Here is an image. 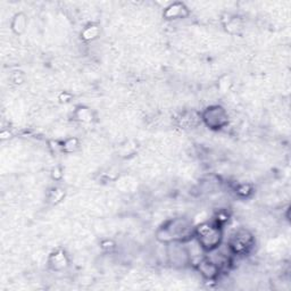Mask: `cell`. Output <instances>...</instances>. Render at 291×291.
Returning a JSON list of instances; mask_svg holds the SVG:
<instances>
[{
    "instance_id": "1",
    "label": "cell",
    "mask_w": 291,
    "mask_h": 291,
    "mask_svg": "<svg viewBox=\"0 0 291 291\" xmlns=\"http://www.w3.org/2000/svg\"><path fill=\"white\" fill-rule=\"evenodd\" d=\"M195 236L197 243L203 250L212 252L220 247L222 241V231L217 224L212 223H203L196 227Z\"/></svg>"
},
{
    "instance_id": "2",
    "label": "cell",
    "mask_w": 291,
    "mask_h": 291,
    "mask_svg": "<svg viewBox=\"0 0 291 291\" xmlns=\"http://www.w3.org/2000/svg\"><path fill=\"white\" fill-rule=\"evenodd\" d=\"M203 119L210 129H221L227 123V114L220 106H213L205 111Z\"/></svg>"
},
{
    "instance_id": "3",
    "label": "cell",
    "mask_w": 291,
    "mask_h": 291,
    "mask_svg": "<svg viewBox=\"0 0 291 291\" xmlns=\"http://www.w3.org/2000/svg\"><path fill=\"white\" fill-rule=\"evenodd\" d=\"M253 245V237L246 230H239L230 241V249L234 254L244 255Z\"/></svg>"
},
{
    "instance_id": "4",
    "label": "cell",
    "mask_w": 291,
    "mask_h": 291,
    "mask_svg": "<svg viewBox=\"0 0 291 291\" xmlns=\"http://www.w3.org/2000/svg\"><path fill=\"white\" fill-rule=\"evenodd\" d=\"M218 267L216 264H215L212 259H201L198 263V270L201 273V275L206 279L212 280L214 277H216L218 273Z\"/></svg>"
},
{
    "instance_id": "5",
    "label": "cell",
    "mask_w": 291,
    "mask_h": 291,
    "mask_svg": "<svg viewBox=\"0 0 291 291\" xmlns=\"http://www.w3.org/2000/svg\"><path fill=\"white\" fill-rule=\"evenodd\" d=\"M25 26H26L25 17L22 14L16 15L14 21H13V25H12L13 31H14V32L17 34L22 33L25 30Z\"/></svg>"
},
{
    "instance_id": "6",
    "label": "cell",
    "mask_w": 291,
    "mask_h": 291,
    "mask_svg": "<svg viewBox=\"0 0 291 291\" xmlns=\"http://www.w3.org/2000/svg\"><path fill=\"white\" fill-rule=\"evenodd\" d=\"M185 11V7L181 4H174V5L169 6L166 12H165V15H166L167 19H176L182 15V12Z\"/></svg>"
},
{
    "instance_id": "7",
    "label": "cell",
    "mask_w": 291,
    "mask_h": 291,
    "mask_svg": "<svg viewBox=\"0 0 291 291\" xmlns=\"http://www.w3.org/2000/svg\"><path fill=\"white\" fill-rule=\"evenodd\" d=\"M52 258V264L55 268H63L66 266V258H65V255L63 253H56L53 254Z\"/></svg>"
}]
</instances>
